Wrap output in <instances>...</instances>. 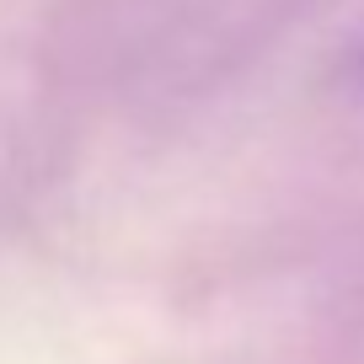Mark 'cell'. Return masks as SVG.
<instances>
[{
	"label": "cell",
	"instance_id": "cell-1",
	"mask_svg": "<svg viewBox=\"0 0 364 364\" xmlns=\"http://www.w3.org/2000/svg\"><path fill=\"white\" fill-rule=\"evenodd\" d=\"M348 97L364 107V38L353 43V54H348Z\"/></svg>",
	"mask_w": 364,
	"mask_h": 364
}]
</instances>
